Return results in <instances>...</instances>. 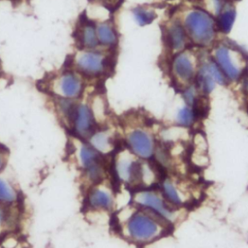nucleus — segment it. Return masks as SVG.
<instances>
[{"label": "nucleus", "instance_id": "nucleus-4", "mask_svg": "<svg viewBox=\"0 0 248 248\" xmlns=\"http://www.w3.org/2000/svg\"><path fill=\"white\" fill-rule=\"evenodd\" d=\"M216 25L213 16L201 9H194L188 12L183 23L188 39L201 46H208L214 41Z\"/></svg>", "mask_w": 248, "mask_h": 248}, {"label": "nucleus", "instance_id": "nucleus-14", "mask_svg": "<svg viewBox=\"0 0 248 248\" xmlns=\"http://www.w3.org/2000/svg\"><path fill=\"white\" fill-rule=\"evenodd\" d=\"M20 192L15 182L0 174V203L7 206H16L20 202Z\"/></svg>", "mask_w": 248, "mask_h": 248}, {"label": "nucleus", "instance_id": "nucleus-10", "mask_svg": "<svg viewBox=\"0 0 248 248\" xmlns=\"http://www.w3.org/2000/svg\"><path fill=\"white\" fill-rule=\"evenodd\" d=\"M157 188L161 192L165 200L175 208H182L189 202L185 190L179 187V183L175 182L172 178L165 174L159 181Z\"/></svg>", "mask_w": 248, "mask_h": 248}, {"label": "nucleus", "instance_id": "nucleus-19", "mask_svg": "<svg viewBox=\"0 0 248 248\" xmlns=\"http://www.w3.org/2000/svg\"><path fill=\"white\" fill-rule=\"evenodd\" d=\"M78 105L74 103L72 99L61 98L57 103V110L59 115L62 117V120L66 122L70 127H72L74 117L76 115Z\"/></svg>", "mask_w": 248, "mask_h": 248}, {"label": "nucleus", "instance_id": "nucleus-8", "mask_svg": "<svg viewBox=\"0 0 248 248\" xmlns=\"http://www.w3.org/2000/svg\"><path fill=\"white\" fill-rule=\"evenodd\" d=\"M170 70L177 83L190 85L198 74L197 58L190 50H182L174 55L170 64Z\"/></svg>", "mask_w": 248, "mask_h": 248}, {"label": "nucleus", "instance_id": "nucleus-27", "mask_svg": "<svg viewBox=\"0 0 248 248\" xmlns=\"http://www.w3.org/2000/svg\"><path fill=\"white\" fill-rule=\"evenodd\" d=\"M183 98L187 106L192 107L195 108L197 103H198V94L197 89L194 86H188L185 88L183 92Z\"/></svg>", "mask_w": 248, "mask_h": 248}, {"label": "nucleus", "instance_id": "nucleus-29", "mask_svg": "<svg viewBox=\"0 0 248 248\" xmlns=\"http://www.w3.org/2000/svg\"><path fill=\"white\" fill-rule=\"evenodd\" d=\"M243 91H244L245 95L248 97V78L244 80V83H243Z\"/></svg>", "mask_w": 248, "mask_h": 248}, {"label": "nucleus", "instance_id": "nucleus-9", "mask_svg": "<svg viewBox=\"0 0 248 248\" xmlns=\"http://www.w3.org/2000/svg\"><path fill=\"white\" fill-rule=\"evenodd\" d=\"M96 122L90 107L86 104H78L76 115L72 124V129L79 140H86L95 130Z\"/></svg>", "mask_w": 248, "mask_h": 248}, {"label": "nucleus", "instance_id": "nucleus-5", "mask_svg": "<svg viewBox=\"0 0 248 248\" xmlns=\"http://www.w3.org/2000/svg\"><path fill=\"white\" fill-rule=\"evenodd\" d=\"M213 59L229 80L235 81L241 78L245 68V60L244 55L236 48L219 45L213 50Z\"/></svg>", "mask_w": 248, "mask_h": 248}, {"label": "nucleus", "instance_id": "nucleus-16", "mask_svg": "<svg viewBox=\"0 0 248 248\" xmlns=\"http://www.w3.org/2000/svg\"><path fill=\"white\" fill-rule=\"evenodd\" d=\"M188 36L183 25L179 23H172L167 30V43L169 47L173 51L180 52L184 50L187 44Z\"/></svg>", "mask_w": 248, "mask_h": 248}, {"label": "nucleus", "instance_id": "nucleus-15", "mask_svg": "<svg viewBox=\"0 0 248 248\" xmlns=\"http://www.w3.org/2000/svg\"><path fill=\"white\" fill-rule=\"evenodd\" d=\"M82 90V83L80 79L72 73H67L62 76L59 81V94L62 98L76 99Z\"/></svg>", "mask_w": 248, "mask_h": 248}, {"label": "nucleus", "instance_id": "nucleus-24", "mask_svg": "<svg viewBox=\"0 0 248 248\" xmlns=\"http://www.w3.org/2000/svg\"><path fill=\"white\" fill-rule=\"evenodd\" d=\"M133 13L136 20L140 25L149 24L155 17V14L146 8H136Z\"/></svg>", "mask_w": 248, "mask_h": 248}, {"label": "nucleus", "instance_id": "nucleus-7", "mask_svg": "<svg viewBox=\"0 0 248 248\" xmlns=\"http://www.w3.org/2000/svg\"><path fill=\"white\" fill-rule=\"evenodd\" d=\"M126 148L140 160H151L157 143L152 134L140 127L130 130L125 139Z\"/></svg>", "mask_w": 248, "mask_h": 248}, {"label": "nucleus", "instance_id": "nucleus-1", "mask_svg": "<svg viewBox=\"0 0 248 248\" xmlns=\"http://www.w3.org/2000/svg\"><path fill=\"white\" fill-rule=\"evenodd\" d=\"M116 225L121 235L137 246L149 244L165 236L171 229L150 212L135 205L128 217Z\"/></svg>", "mask_w": 248, "mask_h": 248}, {"label": "nucleus", "instance_id": "nucleus-20", "mask_svg": "<svg viewBox=\"0 0 248 248\" xmlns=\"http://www.w3.org/2000/svg\"><path fill=\"white\" fill-rule=\"evenodd\" d=\"M235 17V11L233 7L229 4H225L221 13L218 15V27L222 32H229L233 24Z\"/></svg>", "mask_w": 248, "mask_h": 248}, {"label": "nucleus", "instance_id": "nucleus-18", "mask_svg": "<svg viewBox=\"0 0 248 248\" xmlns=\"http://www.w3.org/2000/svg\"><path fill=\"white\" fill-rule=\"evenodd\" d=\"M96 34L98 42L103 46H111L117 43V35L112 25L108 22H103L97 25Z\"/></svg>", "mask_w": 248, "mask_h": 248}, {"label": "nucleus", "instance_id": "nucleus-23", "mask_svg": "<svg viewBox=\"0 0 248 248\" xmlns=\"http://www.w3.org/2000/svg\"><path fill=\"white\" fill-rule=\"evenodd\" d=\"M80 40L86 48H95L99 42L96 34V28L91 24H86L81 31Z\"/></svg>", "mask_w": 248, "mask_h": 248}, {"label": "nucleus", "instance_id": "nucleus-21", "mask_svg": "<svg viewBox=\"0 0 248 248\" xmlns=\"http://www.w3.org/2000/svg\"><path fill=\"white\" fill-rule=\"evenodd\" d=\"M198 72L202 73L209 77L215 83L224 84L226 82V78L216 65L214 61H207L202 64V66L198 70Z\"/></svg>", "mask_w": 248, "mask_h": 248}, {"label": "nucleus", "instance_id": "nucleus-28", "mask_svg": "<svg viewBox=\"0 0 248 248\" xmlns=\"http://www.w3.org/2000/svg\"><path fill=\"white\" fill-rule=\"evenodd\" d=\"M8 163V152L3 147H0V174L5 170Z\"/></svg>", "mask_w": 248, "mask_h": 248}, {"label": "nucleus", "instance_id": "nucleus-12", "mask_svg": "<svg viewBox=\"0 0 248 248\" xmlns=\"http://www.w3.org/2000/svg\"><path fill=\"white\" fill-rule=\"evenodd\" d=\"M85 141L104 157L112 155L116 150L113 136L108 130H94Z\"/></svg>", "mask_w": 248, "mask_h": 248}, {"label": "nucleus", "instance_id": "nucleus-11", "mask_svg": "<svg viewBox=\"0 0 248 248\" xmlns=\"http://www.w3.org/2000/svg\"><path fill=\"white\" fill-rule=\"evenodd\" d=\"M77 66L85 75L98 76L105 71L106 58L99 52L84 51L78 56Z\"/></svg>", "mask_w": 248, "mask_h": 248}, {"label": "nucleus", "instance_id": "nucleus-2", "mask_svg": "<svg viewBox=\"0 0 248 248\" xmlns=\"http://www.w3.org/2000/svg\"><path fill=\"white\" fill-rule=\"evenodd\" d=\"M131 203L146 210L171 226L178 218V208L171 206L157 187L139 188L131 194Z\"/></svg>", "mask_w": 248, "mask_h": 248}, {"label": "nucleus", "instance_id": "nucleus-17", "mask_svg": "<svg viewBox=\"0 0 248 248\" xmlns=\"http://www.w3.org/2000/svg\"><path fill=\"white\" fill-rule=\"evenodd\" d=\"M16 206H7L0 203V237L14 232L17 223Z\"/></svg>", "mask_w": 248, "mask_h": 248}, {"label": "nucleus", "instance_id": "nucleus-30", "mask_svg": "<svg viewBox=\"0 0 248 248\" xmlns=\"http://www.w3.org/2000/svg\"><path fill=\"white\" fill-rule=\"evenodd\" d=\"M13 248H25V247H24V244H23L22 242H19L16 246H15V247H13Z\"/></svg>", "mask_w": 248, "mask_h": 248}, {"label": "nucleus", "instance_id": "nucleus-26", "mask_svg": "<svg viewBox=\"0 0 248 248\" xmlns=\"http://www.w3.org/2000/svg\"><path fill=\"white\" fill-rule=\"evenodd\" d=\"M204 2V10L206 13H208L210 16H218V15L221 13L222 9L225 6V3L223 0H203Z\"/></svg>", "mask_w": 248, "mask_h": 248}, {"label": "nucleus", "instance_id": "nucleus-13", "mask_svg": "<svg viewBox=\"0 0 248 248\" xmlns=\"http://www.w3.org/2000/svg\"><path fill=\"white\" fill-rule=\"evenodd\" d=\"M77 162L81 170H85L95 165L106 162V157L99 154L86 141H81L76 150Z\"/></svg>", "mask_w": 248, "mask_h": 248}, {"label": "nucleus", "instance_id": "nucleus-22", "mask_svg": "<svg viewBox=\"0 0 248 248\" xmlns=\"http://www.w3.org/2000/svg\"><path fill=\"white\" fill-rule=\"evenodd\" d=\"M197 117L198 116H197L196 108L186 105L177 111L176 123L184 128L190 127L196 122Z\"/></svg>", "mask_w": 248, "mask_h": 248}, {"label": "nucleus", "instance_id": "nucleus-3", "mask_svg": "<svg viewBox=\"0 0 248 248\" xmlns=\"http://www.w3.org/2000/svg\"><path fill=\"white\" fill-rule=\"evenodd\" d=\"M142 160L136 157L126 147L115 150L111 155L109 171L115 183L128 186L133 190L140 187Z\"/></svg>", "mask_w": 248, "mask_h": 248}, {"label": "nucleus", "instance_id": "nucleus-25", "mask_svg": "<svg viewBox=\"0 0 248 248\" xmlns=\"http://www.w3.org/2000/svg\"><path fill=\"white\" fill-rule=\"evenodd\" d=\"M94 104L90 107V109L92 111V114L94 116L96 124L103 121L106 118V108H105V103L101 98H96L94 100Z\"/></svg>", "mask_w": 248, "mask_h": 248}, {"label": "nucleus", "instance_id": "nucleus-6", "mask_svg": "<svg viewBox=\"0 0 248 248\" xmlns=\"http://www.w3.org/2000/svg\"><path fill=\"white\" fill-rule=\"evenodd\" d=\"M84 207L90 212H109L115 205L112 187L105 181L88 186L85 191Z\"/></svg>", "mask_w": 248, "mask_h": 248}]
</instances>
